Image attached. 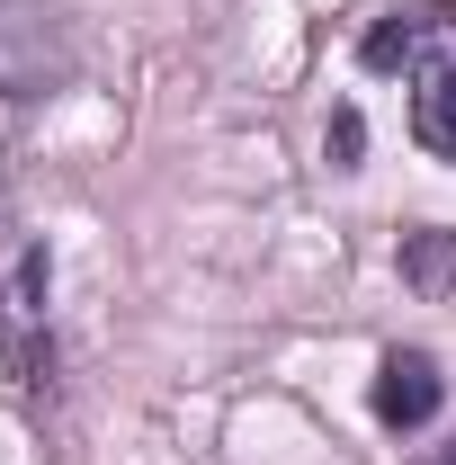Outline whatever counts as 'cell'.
<instances>
[{"label":"cell","mask_w":456,"mask_h":465,"mask_svg":"<svg viewBox=\"0 0 456 465\" xmlns=\"http://www.w3.org/2000/svg\"><path fill=\"white\" fill-rule=\"evenodd\" d=\"M36 341H45V251H36L27 232L0 224V358H9L27 385L45 376Z\"/></svg>","instance_id":"cell-1"},{"label":"cell","mask_w":456,"mask_h":465,"mask_svg":"<svg viewBox=\"0 0 456 465\" xmlns=\"http://www.w3.org/2000/svg\"><path fill=\"white\" fill-rule=\"evenodd\" d=\"M411 143L430 162H456V45L439 36L421 54V90H411Z\"/></svg>","instance_id":"cell-2"},{"label":"cell","mask_w":456,"mask_h":465,"mask_svg":"<svg viewBox=\"0 0 456 465\" xmlns=\"http://www.w3.org/2000/svg\"><path fill=\"white\" fill-rule=\"evenodd\" d=\"M439 394H448V385H439V358H430V349H394V358L376 367V420H385V430H421V420L439 411Z\"/></svg>","instance_id":"cell-3"},{"label":"cell","mask_w":456,"mask_h":465,"mask_svg":"<svg viewBox=\"0 0 456 465\" xmlns=\"http://www.w3.org/2000/svg\"><path fill=\"white\" fill-rule=\"evenodd\" d=\"M402 287L421 304H448L456 295V232H402Z\"/></svg>","instance_id":"cell-4"},{"label":"cell","mask_w":456,"mask_h":465,"mask_svg":"<svg viewBox=\"0 0 456 465\" xmlns=\"http://www.w3.org/2000/svg\"><path fill=\"white\" fill-rule=\"evenodd\" d=\"M430 45H439V18H385V27L367 36V63L394 72V63H421Z\"/></svg>","instance_id":"cell-5"},{"label":"cell","mask_w":456,"mask_h":465,"mask_svg":"<svg viewBox=\"0 0 456 465\" xmlns=\"http://www.w3.org/2000/svg\"><path fill=\"white\" fill-rule=\"evenodd\" d=\"M358 143H367V125H358V116H332V162H341V171H349V162H358Z\"/></svg>","instance_id":"cell-6"},{"label":"cell","mask_w":456,"mask_h":465,"mask_svg":"<svg viewBox=\"0 0 456 465\" xmlns=\"http://www.w3.org/2000/svg\"><path fill=\"white\" fill-rule=\"evenodd\" d=\"M0 215H9V162H0Z\"/></svg>","instance_id":"cell-7"},{"label":"cell","mask_w":456,"mask_h":465,"mask_svg":"<svg viewBox=\"0 0 456 465\" xmlns=\"http://www.w3.org/2000/svg\"><path fill=\"white\" fill-rule=\"evenodd\" d=\"M439 465H456V448H448V457H439Z\"/></svg>","instance_id":"cell-8"}]
</instances>
